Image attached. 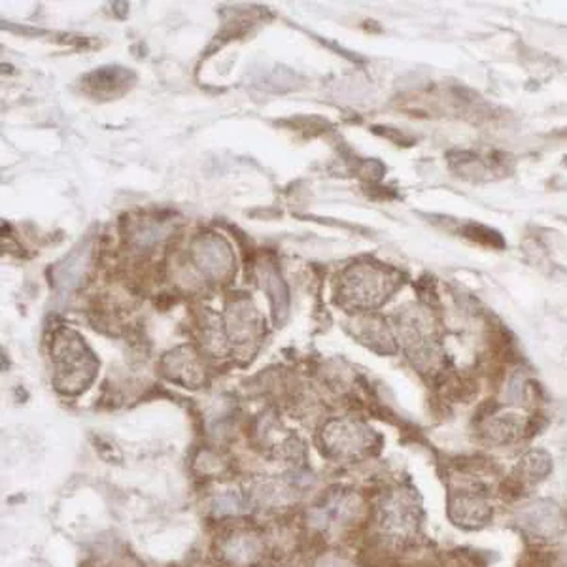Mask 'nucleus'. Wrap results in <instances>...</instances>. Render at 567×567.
<instances>
[{
	"mask_svg": "<svg viewBox=\"0 0 567 567\" xmlns=\"http://www.w3.org/2000/svg\"><path fill=\"white\" fill-rule=\"evenodd\" d=\"M552 471V459L545 452H529L520 459V475L524 480L539 482L548 477Z\"/></svg>",
	"mask_w": 567,
	"mask_h": 567,
	"instance_id": "20e7f679",
	"label": "nucleus"
},
{
	"mask_svg": "<svg viewBox=\"0 0 567 567\" xmlns=\"http://www.w3.org/2000/svg\"><path fill=\"white\" fill-rule=\"evenodd\" d=\"M382 526L399 539H409V535L414 534L418 526L416 507L403 495L390 498L382 509Z\"/></svg>",
	"mask_w": 567,
	"mask_h": 567,
	"instance_id": "7ed1b4c3",
	"label": "nucleus"
},
{
	"mask_svg": "<svg viewBox=\"0 0 567 567\" xmlns=\"http://www.w3.org/2000/svg\"><path fill=\"white\" fill-rule=\"evenodd\" d=\"M448 514L456 526L466 527V529H479L492 520L493 511L480 493L461 490L450 495Z\"/></svg>",
	"mask_w": 567,
	"mask_h": 567,
	"instance_id": "f03ea898",
	"label": "nucleus"
},
{
	"mask_svg": "<svg viewBox=\"0 0 567 567\" xmlns=\"http://www.w3.org/2000/svg\"><path fill=\"white\" fill-rule=\"evenodd\" d=\"M518 524L539 539H556L566 529V516L554 501L539 500L526 505L518 514Z\"/></svg>",
	"mask_w": 567,
	"mask_h": 567,
	"instance_id": "f257e3e1",
	"label": "nucleus"
}]
</instances>
